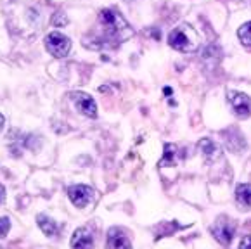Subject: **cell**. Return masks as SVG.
Masks as SVG:
<instances>
[{"label": "cell", "instance_id": "1", "mask_svg": "<svg viewBox=\"0 0 251 249\" xmlns=\"http://www.w3.org/2000/svg\"><path fill=\"white\" fill-rule=\"evenodd\" d=\"M99 25L100 37L97 38V42H100L99 47H116L133 35L132 26L116 9H102L99 14Z\"/></svg>", "mask_w": 251, "mask_h": 249}, {"label": "cell", "instance_id": "2", "mask_svg": "<svg viewBox=\"0 0 251 249\" xmlns=\"http://www.w3.org/2000/svg\"><path fill=\"white\" fill-rule=\"evenodd\" d=\"M168 44L174 47L175 50L180 52H192L198 47V35L191 26H178L168 37Z\"/></svg>", "mask_w": 251, "mask_h": 249}, {"label": "cell", "instance_id": "3", "mask_svg": "<svg viewBox=\"0 0 251 249\" xmlns=\"http://www.w3.org/2000/svg\"><path fill=\"white\" fill-rule=\"evenodd\" d=\"M45 47L50 52L54 57H66L68 52L71 49V42L66 35L59 33V31H52V33L47 35L45 38Z\"/></svg>", "mask_w": 251, "mask_h": 249}, {"label": "cell", "instance_id": "4", "mask_svg": "<svg viewBox=\"0 0 251 249\" xmlns=\"http://www.w3.org/2000/svg\"><path fill=\"white\" fill-rule=\"evenodd\" d=\"M210 230H211V235H213L222 246H229L234 237V224L229 218H224V216H220V218L215 222Z\"/></svg>", "mask_w": 251, "mask_h": 249}, {"label": "cell", "instance_id": "5", "mask_svg": "<svg viewBox=\"0 0 251 249\" xmlns=\"http://www.w3.org/2000/svg\"><path fill=\"white\" fill-rule=\"evenodd\" d=\"M70 97H71V102L75 104V107H76L83 116H89V118L97 116L96 100H94L89 94H83V92H73Z\"/></svg>", "mask_w": 251, "mask_h": 249}, {"label": "cell", "instance_id": "6", "mask_svg": "<svg viewBox=\"0 0 251 249\" xmlns=\"http://www.w3.org/2000/svg\"><path fill=\"white\" fill-rule=\"evenodd\" d=\"M68 196H70L71 202H73L76 208H83L87 206L94 198V191L87 185H71L68 189Z\"/></svg>", "mask_w": 251, "mask_h": 249}, {"label": "cell", "instance_id": "7", "mask_svg": "<svg viewBox=\"0 0 251 249\" xmlns=\"http://www.w3.org/2000/svg\"><path fill=\"white\" fill-rule=\"evenodd\" d=\"M229 102H230V106L234 107V111H236L237 116L246 118L251 114V99L246 96V94H243V92L230 90L229 92Z\"/></svg>", "mask_w": 251, "mask_h": 249}, {"label": "cell", "instance_id": "8", "mask_svg": "<svg viewBox=\"0 0 251 249\" xmlns=\"http://www.w3.org/2000/svg\"><path fill=\"white\" fill-rule=\"evenodd\" d=\"M106 248L107 249H132V244H130L128 237H126L122 228H109Z\"/></svg>", "mask_w": 251, "mask_h": 249}, {"label": "cell", "instance_id": "9", "mask_svg": "<svg viewBox=\"0 0 251 249\" xmlns=\"http://www.w3.org/2000/svg\"><path fill=\"white\" fill-rule=\"evenodd\" d=\"M71 248L73 249H94V239L87 228H78L71 237Z\"/></svg>", "mask_w": 251, "mask_h": 249}, {"label": "cell", "instance_id": "10", "mask_svg": "<svg viewBox=\"0 0 251 249\" xmlns=\"http://www.w3.org/2000/svg\"><path fill=\"white\" fill-rule=\"evenodd\" d=\"M236 201L243 209L251 208V185L250 183H241L236 189Z\"/></svg>", "mask_w": 251, "mask_h": 249}, {"label": "cell", "instance_id": "11", "mask_svg": "<svg viewBox=\"0 0 251 249\" xmlns=\"http://www.w3.org/2000/svg\"><path fill=\"white\" fill-rule=\"evenodd\" d=\"M200 149L201 152L204 154V158L208 159V161H215V159L220 158V147L217 146L215 142H211L210 139H203L200 142Z\"/></svg>", "mask_w": 251, "mask_h": 249}, {"label": "cell", "instance_id": "12", "mask_svg": "<svg viewBox=\"0 0 251 249\" xmlns=\"http://www.w3.org/2000/svg\"><path fill=\"white\" fill-rule=\"evenodd\" d=\"M37 222H38V227L42 228V232H44L45 235H49V237H54V235H57L59 227H57V224H55L52 218H49V216H45V215H38Z\"/></svg>", "mask_w": 251, "mask_h": 249}, {"label": "cell", "instance_id": "13", "mask_svg": "<svg viewBox=\"0 0 251 249\" xmlns=\"http://www.w3.org/2000/svg\"><path fill=\"white\" fill-rule=\"evenodd\" d=\"M175 156H177V146H174V144H166L161 165H174V163H175Z\"/></svg>", "mask_w": 251, "mask_h": 249}, {"label": "cell", "instance_id": "14", "mask_svg": "<svg viewBox=\"0 0 251 249\" xmlns=\"http://www.w3.org/2000/svg\"><path fill=\"white\" fill-rule=\"evenodd\" d=\"M237 37H239L241 44L246 45V47H250L251 45V21L241 26L239 31H237Z\"/></svg>", "mask_w": 251, "mask_h": 249}, {"label": "cell", "instance_id": "15", "mask_svg": "<svg viewBox=\"0 0 251 249\" xmlns=\"http://www.w3.org/2000/svg\"><path fill=\"white\" fill-rule=\"evenodd\" d=\"M9 230H11V222H9V218H0V237H5V235L9 234Z\"/></svg>", "mask_w": 251, "mask_h": 249}, {"label": "cell", "instance_id": "16", "mask_svg": "<svg viewBox=\"0 0 251 249\" xmlns=\"http://www.w3.org/2000/svg\"><path fill=\"white\" fill-rule=\"evenodd\" d=\"M52 23H54L55 26H64V25H68L66 14H63V12H57V14L54 16V19H52Z\"/></svg>", "mask_w": 251, "mask_h": 249}, {"label": "cell", "instance_id": "17", "mask_svg": "<svg viewBox=\"0 0 251 249\" xmlns=\"http://www.w3.org/2000/svg\"><path fill=\"white\" fill-rule=\"evenodd\" d=\"M239 249H251V235H246V237L239 242Z\"/></svg>", "mask_w": 251, "mask_h": 249}, {"label": "cell", "instance_id": "18", "mask_svg": "<svg viewBox=\"0 0 251 249\" xmlns=\"http://www.w3.org/2000/svg\"><path fill=\"white\" fill-rule=\"evenodd\" d=\"M4 199H5V189L0 185V202H4Z\"/></svg>", "mask_w": 251, "mask_h": 249}, {"label": "cell", "instance_id": "19", "mask_svg": "<svg viewBox=\"0 0 251 249\" xmlns=\"http://www.w3.org/2000/svg\"><path fill=\"white\" fill-rule=\"evenodd\" d=\"M4 123H5L4 116H2V114H0V132H2V128H4Z\"/></svg>", "mask_w": 251, "mask_h": 249}, {"label": "cell", "instance_id": "20", "mask_svg": "<svg viewBox=\"0 0 251 249\" xmlns=\"http://www.w3.org/2000/svg\"><path fill=\"white\" fill-rule=\"evenodd\" d=\"M163 92H165V96H172V88H168V87H166Z\"/></svg>", "mask_w": 251, "mask_h": 249}, {"label": "cell", "instance_id": "21", "mask_svg": "<svg viewBox=\"0 0 251 249\" xmlns=\"http://www.w3.org/2000/svg\"><path fill=\"white\" fill-rule=\"evenodd\" d=\"M0 249H2V248H0Z\"/></svg>", "mask_w": 251, "mask_h": 249}]
</instances>
